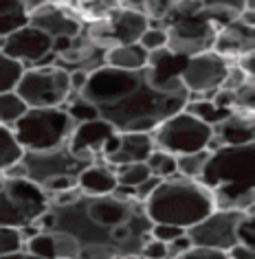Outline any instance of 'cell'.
Returning <instances> with one entry per match:
<instances>
[{
  "instance_id": "e575fe53",
  "label": "cell",
  "mask_w": 255,
  "mask_h": 259,
  "mask_svg": "<svg viewBox=\"0 0 255 259\" xmlns=\"http://www.w3.org/2000/svg\"><path fill=\"white\" fill-rule=\"evenodd\" d=\"M115 176H117V185L119 187H136L141 180H145L150 176V169H148L145 160H136V163L115 167Z\"/></svg>"
},
{
  "instance_id": "7402d4cb",
  "label": "cell",
  "mask_w": 255,
  "mask_h": 259,
  "mask_svg": "<svg viewBox=\"0 0 255 259\" xmlns=\"http://www.w3.org/2000/svg\"><path fill=\"white\" fill-rule=\"evenodd\" d=\"M77 187L86 196H106L117 189V176L115 169L106 165L101 158H97L95 163L84 167L77 176Z\"/></svg>"
},
{
  "instance_id": "7bdbcfd3",
  "label": "cell",
  "mask_w": 255,
  "mask_h": 259,
  "mask_svg": "<svg viewBox=\"0 0 255 259\" xmlns=\"http://www.w3.org/2000/svg\"><path fill=\"white\" fill-rule=\"evenodd\" d=\"M185 233V229H180V226H174V224H163V222H152V229H150V237L159 239V242L167 244L172 242L174 237H178Z\"/></svg>"
},
{
  "instance_id": "4316f807",
  "label": "cell",
  "mask_w": 255,
  "mask_h": 259,
  "mask_svg": "<svg viewBox=\"0 0 255 259\" xmlns=\"http://www.w3.org/2000/svg\"><path fill=\"white\" fill-rule=\"evenodd\" d=\"M183 110H187L189 114H194L196 119H200V121H205L207 125H215V123H220L225 116L231 112V110H227V108H218L211 99H187L185 103V108Z\"/></svg>"
},
{
  "instance_id": "60d3db41",
  "label": "cell",
  "mask_w": 255,
  "mask_h": 259,
  "mask_svg": "<svg viewBox=\"0 0 255 259\" xmlns=\"http://www.w3.org/2000/svg\"><path fill=\"white\" fill-rule=\"evenodd\" d=\"M176 259H229V255H227V250H220V248L192 244L185 252H180Z\"/></svg>"
},
{
  "instance_id": "5bb4252c",
  "label": "cell",
  "mask_w": 255,
  "mask_h": 259,
  "mask_svg": "<svg viewBox=\"0 0 255 259\" xmlns=\"http://www.w3.org/2000/svg\"><path fill=\"white\" fill-rule=\"evenodd\" d=\"M0 49L9 57H14L22 64L24 68L35 66L42 57L53 53V37L47 35L42 29L33 27V24H24V27L11 31L9 35L3 37Z\"/></svg>"
},
{
  "instance_id": "f6af8a7d",
  "label": "cell",
  "mask_w": 255,
  "mask_h": 259,
  "mask_svg": "<svg viewBox=\"0 0 255 259\" xmlns=\"http://www.w3.org/2000/svg\"><path fill=\"white\" fill-rule=\"evenodd\" d=\"M248 79H253V77H248L244 70H242L238 64H229V68H227V75H225V81H222V86L220 88H227V90H235V88H240L244 81Z\"/></svg>"
},
{
  "instance_id": "74e56055",
  "label": "cell",
  "mask_w": 255,
  "mask_h": 259,
  "mask_svg": "<svg viewBox=\"0 0 255 259\" xmlns=\"http://www.w3.org/2000/svg\"><path fill=\"white\" fill-rule=\"evenodd\" d=\"M24 248V237L20 229L14 226H0V255H7V252H16Z\"/></svg>"
},
{
  "instance_id": "4fadbf2b",
  "label": "cell",
  "mask_w": 255,
  "mask_h": 259,
  "mask_svg": "<svg viewBox=\"0 0 255 259\" xmlns=\"http://www.w3.org/2000/svg\"><path fill=\"white\" fill-rule=\"evenodd\" d=\"M246 211L240 209H213L200 222L185 229L192 244L211 246V248L229 250L238 242V224Z\"/></svg>"
},
{
  "instance_id": "6da1fadb",
  "label": "cell",
  "mask_w": 255,
  "mask_h": 259,
  "mask_svg": "<svg viewBox=\"0 0 255 259\" xmlns=\"http://www.w3.org/2000/svg\"><path fill=\"white\" fill-rule=\"evenodd\" d=\"M35 224L40 231H66L82 246L106 244L117 255L141 252L152 229V220L141 200L132 196V187L119 185L106 196L80 193L66 204H49Z\"/></svg>"
},
{
  "instance_id": "cb8c5ba5",
  "label": "cell",
  "mask_w": 255,
  "mask_h": 259,
  "mask_svg": "<svg viewBox=\"0 0 255 259\" xmlns=\"http://www.w3.org/2000/svg\"><path fill=\"white\" fill-rule=\"evenodd\" d=\"M57 3L66 5L75 16H80L82 20H99L106 14H110L113 9L121 7L126 0H57Z\"/></svg>"
},
{
  "instance_id": "bcb514c9",
  "label": "cell",
  "mask_w": 255,
  "mask_h": 259,
  "mask_svg": "<svg viewBox=\"0 0 255 259\" xmlns=\"http://www.w3.org/2000/svg\"><path fill=\"white\" fill-rule=\"evenodd\" d=\"M161 180H163V178L152 176V174H150L145 180H141V183L136 185V187H132V196H134L136 200H141V202H145V200L150 198V193H152L156 187H159Z\"/></svg>"
},
{
  "instance_id": "d590c367",
  "label": "cell",
  "mask_w": 255,
  "mask_h": 259,
  "mask_svg": "<svg viewBox=\"0 0 255 259\" xmlns=\"http://www.w3.org/2000/svg\"><path fill=\"white\" fill-rule=\"evenodd\" d=\"M24 250L33 252L42 259H55V244H53V233L51 231H38L35 235L24 239Z\"/></svg>"
},
{
  "instance_id": "c3c4849f",
  "label": "cell",
  "mask_w": 255,
  "mask_h": 259,
  "mask_svg": "<svg viewBox=\"0 0 255 259\" xmlns=\"http://www.w3.org/2000/svg\"><path fill=\"white\" fill-rule=\"evenodd\" d=\"M189 246H192V239H189V235L187 233H183V235H178V237H174L172 242H167L165 244V248H167V257H172V259H176L180 255V252H185Z\"/></svg>"
},
{
  "instance_id": "83f0119b",
  "label": "cell",
  "mask_w": 255,
  "mask_h": 259,
  "mask_svg": "<svg viewBox=\"0 0 255 259\" xmlns=\"http://www.w3.org/2000/svg\"><path fill=\"white\" fill-rule=\"evenodd\" d=\"M207 158H209V150L178 154V156H176V171L185 178L198 180L202 169H205V165H207Z\"/></svg>"
},
{
  "instance_id": "52a82bcc",
  "label": "cell",
  "mask_w": 255,
  "mask_h": 259,
  "mask_svg": "<svg viewBox=\"0 0 255 259\" xmlns=\"http://www.w3.org/2000/svg\"><path fill=\"white\" fill-rule=\"evenodd\" d=\"M49 209V193L29 178H5L0 187V226L33 224Z\"/></svg>"
},
{
  "instance_id": "1f68e13d",
  "label": "cell",
  "mask_w": 255,
  "mask_h": 259,
  "mask_svg": "<svg viewBox=\"0 0 255 259\" xmlns=\"http://www.w3.org/2000/svg\"><path fill=\"white\" fill-rule=\"evenodd\" d=\"M145 165L152 176H159V178H169L174 176L176 171V156L174 154H169L165 150H161V147H154L152 152H150V156L145 158Z\"/></svg>"
},
{
  "instance_id": "9a60e30c",
  "label": "cell",
  "mask_w": 255,
  "mask_h": 259,
  "mask_svg": "<svg viewBox=\"0 0 255 259\" xmlns=\"http://www.w3.org/2000/svg\"><path fill=\"white\" fill-rule=\"evenodd\" d=\"M152 150H154V141L150 132H115L108 139L99 158L115 169L119 165L145 160Z\"/></svg>"
},
{
  "instance_id": "11a10c76",
  "label": "cell",
  "mask_w": 255,
  "mask_h": 259,
  "mask_svg": "<svg viewBox=\"0 0 255 259\" xmlns=\"http://www.w3.org/2000/svg\"><path fill=\"white\" fill-rule=\"evenodd\" d=\"M246 3V9H255V0H244Z\"/></svg>"
},
{
  "instance_id": "b9f144b4",
  "label": "cell",
  "mask_w": 255,
  "mask_h": 259,
  "mask_svg": "<svg viewBox=\"0 0 255 259\" xmlns=\"http://www.w3.org/2000/svg\"><path fill=\"white\" fill-rule=\"evenodd\" d=\"M238 242L253 246L255 248V215H253V206H248L244 218L240 220L238 224Z\"/></svg>"
},
{
  "instance_id": "30bf717a",
  "label": "cell",
  "mask_w": 255,
  "mask_h": 259,
  "mask_svg": "<svg viewBox=\"0 0 255 259\" xmlns=\"http://www.w3.org/2000/svg\"><path fill=\"white\" fill-rule=\"evenodd\" d=\"M22 165L27 169V178L38 185H44L53 178H75L80 176L84 167L95 163V158L80 156L64 143L53 150H42V152H24L22 154Z\"/></svg>"
},
{
  "instance_id": "f5cc1de1",
  "label": "cell",
  "mask_w": 255,
  "mask_h": 259,
  "mask_svg": "<svg viewBox=\"0 0 255 259\" xmlns=\"http://www.w3.org/2000/svg\"><path fill=\"white\" fill-rule=\"evenodd\" d=\"M0 259H42V257H38L33 255V252H29V250H16V252H7V255H0Z\"/></svg>"
},
{
  "instance_id": "484cf974",
  "label": "cell",
  "mask_w": 255,
  "mask_h": 259,
  "mask_svg": "<svg viewBox=\"0 0 255 259\" xmlns=\"http://www.w3.org/2000/svg\"><path fill=\"white\" fill-rule=\"evenodd\" d=\"M205 14L215 22V27H222V24L240 18V14L246 9L244 0H200Z\"/></svg>"
},
{
  "instance_id": "816d5d0a",
  "label": "cell",
  "mask_w": 255,
  "mask_h": 259,
  "mask_svg": "<svg viewBox=\"0 0 255 259\" xmlns=\"http://www.w3.org/2000/svg\"><path fill=\"white\" fill-rule=\"evenodd\" d=\"M68 77H70V93H80L88 79V73L77 68V70H68Z\"/></svg>"
},
{
  "instance_id": "7a4b0ae2",
  "label": "cell",
  "mask_w": 255,
  "mask_h": 259,
  "mask_svg": "<svg viewBox=\"0 0 255 259\" xmlns=\"http://www.w3.org/2000/svg\"><path fill=\"white\" fill-rule=\"evenodd\" d=\"M80 93L117 132H152L161 121L185 108L189 99L187 90L163 93L154 88L145 68L123 70L108 64L90 70Z\"/></svg>"
},
{
  "instance_id": "f907efd6",
  "label": "cell",
  "mask_w": 255,
  "mask_h": 259,
  "mask_svg": "<svg viewBox=\"0 0 255 259\" xmlns=\"http://www.w3.org/2000/svg\"><path fill=\"white\" fill-rule=\"evenodd\" d=\"M233 64H238V66L244 70L248 77H253V75H255V55H253V51H248V53L240 55V57H235Z\"/></svg>"
},
{
  "instance_id": "f35d334b",
  "label": "cell",
  "mask_w": 255,
  "mask_h": 259,
  "mask_svg": "<svg viewBox=\"0 0 255 259\" xmlns=\"http://www.w3.org/2000/svg\"><path fill=\"white\" fill-rule=\"evenodd\" d=\"M136 42H139L141 47L150 53V51H156V49L165 47V44H167V33H165V29H163L161 24H150Z\"/></svg>"
},
{
  "instance_id": "603a6c76",
  "label": "cell",
  "mask_w": 255,
  "mask_h": 259,
  "mask_svg": "<svg viewBox=\"0 0 255 259\" xmlns=\"http://www.w3.org/2000/svg\"><path fill=\"white\" fill-rule=\"evenodd\" d=\"M103 64L115 68H123V70H141L148 66V51L139 42L115 44V47L106 49Z\"/></svg>"
},
{
  "instance_id": "ac0fdd59",
  "label": "cell",
  "mask_w": 255,
  "mask_h": 259,
  "mask_svg": "<svg viewBox=\"0 0 255 259\" xmlns=\"http://www.w3.org/2000/svg\"><path fill=\"white\" fill-rule=\"evenodd\" d=\"M115 132L117 130L110 125L108 121H103L101 116H97V119L77 123V125L73 127V132H70L66 143L75 154L97 160L101 156V152H103V147H106L108 139L113 137Z\"/></svg>"
},
{
  "instance_id": "db71d44e",
  "label": "cell",
  "mask_w": 255,
  "mask_h": 259,
  "mask_svg": "<svg viewBox=\"0 0 255 259\" xmlns=\"http://www.w3.org/2000/svg\"><path fill=\"white\" fill-rule=\"evenodd\" d=\"M113 259H145V257L139 255V252H134V255H115Z\"/></svg>"
},
{
  "instance_id": "f546056e",
  "label": "cell",
  "mask_w": 255,
  "mask_h": 259,
  "mask_svg": "<svg viewBox=\"0 0 255 259\" xmlns=\"http://www.w3.org/2000/svg\"><path fill=\"white\" fill-rule=\"evenodd\" d=\"M24 112H27V103L20 99V95L16 90L0 93V123L3 125L11 127Z\"/></svg>"
},
{
  "instance_id": "d6986e66",
  "label": "cell",
  "mask_w": 255,
  "mask_h": 259,
  "mask_svg": "<svg viewBox=\"0 0 255 259\" xmlns=\"http://www.w3.org/2000/svg\"><path fill=\"white\" fill-rule=\"evenodd\" d=\"M103 55H106V49L99 47L97 42H93L90 37L84 33L70 37L68 47L62 51V53H55V66H60L64 70H90L103 66Z\"/></svg>"
},
{
  "instance_id": "8fae6325",
  "label": "cell",
  "mask_w": 255,
  "mask_h": 259,
  "mask_svg": "<svg viewBox=\"0 0 255 259\" xmlns=\"http://www.w3.org/2000/svg\"><path fill=\"white\" fill-rule=\"evenodd\" d=\"M148 27H150L148 16H143L141 11H136L132 7L121 5V7L113 9L110 14L99 18V20H93L84 33L93 42L99 44V47L110 49L115 44L136 42Z\"/></svg>"
},
{
  "instance_id": "5b68a950",
  "label": "cell",
  "mask_w": 255,
  "mask_h": 259,
  "mask_svg": "<svg viewBox=\"0 0 255 259\" xmlns=\"http://www.w3.org/2000/svg\"><path fill=\"white\" fill-rule=\"evenodd\" d=\"M167 33L165 47L176 55H196L213 47L215 22L205 14L200 0H176L169 14L161 20Z\"/></svg>"
},
{
  "instance_id": "8992f818",
  "label": "cell",
  "mask_w": 255,
  "mask_h": 259,
  "mask_svg": "<svg viewBox=\"0 0 255 259\" xmlns=\"http://www.w3.org/2000/svg\"><path fill=\"white\" fill-rule=\"evenodd\" d=\"M75 121L62 106L57 108H27L11 130L24 152L53 150L68 141Z\"/></svg>"
},
{
  "instance_id": "3957f363",
  "label": "cell",
  "mask_w": 255,
  "mask_h": 259,
  "mask_svg": "<svg viewBox=\"0 0 255 259\" xmlns=\"http://www.w3.org/2000/svg\"><path fill=\"white\" fill-rule=\"evenodd\" d=\"M255 143L220 145L209 150L207 165L200 183L211 189L215 209H240L255 206V174H253Z\"/></svg>"
},
{
  "instance_id": "ba28073f",
  "label": "cell",
  "mask_w": 255,
  "mask_h": 259,
  "mask_svg": "<svg viewBox=\"0 0 255 259\" xmlns=\"http://www.w3.org/2000/svg\"><path fill=\"white\" fill-rule=\"evenodd\" d=\"M150 134H152L154 147H161V150L178 156V154L187 152L207 150L209 141L213 137V127L196 119L187 110H178L165 121H161Z\"/></svg>"
},
{
  "instance_id": "f1b7e54d",
  "label": "cell",
  "mask_w": 255,
  "mask_h": 259,
  "mask_svg": "<svg viewBox=\"0 0 255 259\" xmlns=\"http://www.w3.org/2000/svg\"><path fill=\"white\" fill-rule=\"evenodd\" d=\"M22 154H24V150L16 141L14 130L0 123V169L18 163V160L22 158Z\"/></svg>"
},
{
  "instance_id": "d6a6232c",
  "label": "cell",
  "mask_w": 255,
  "mask_h": 259,
  "mask_svg": "<svg viewBox=\"0 0 255 259\" xmlns=\"http://www.w3.org/2000/svg\"><path fill=\"white\" fill-rule=\"evenodd\" d=\"M24 66L14 57H9L0 49V93H7V90H14L18 79L22 77Z\"/></svg>"
},
{
  "instance_id": "4dcf8cb0",
  "label": "cell",
  "mask_w": 255,
  "mask_h": 259,
  "mask_svg": "<svg viewBox=\"0 0 255 259\" xmlns=\"http://www.w3.org/2000/svg\"><path fill=\"white\" fill-rule=\"evenodd\" d=\"M62 108L66 110L68 116L75 121V125L77 123H84V121H90V119H97V116H99L97 108L93 106V101H88L82 93H70Z\"/></svg>"
},
{
  "instance_id": "44dd1931",
  "label": "cell",
  "mask_w": 255,
  "mask_h": 259,
  "mask_svg": "<svg viewBox=\"0 0 255 259\" xmlns=\"http://www.w3.org/2000/svg\"><path fill=\"white\" fill-rule=\"evenodd\" d=\"M255 139V121L253 112L244 110H231L220 123L213 125V137L209 141L207 150H215L220 145H244L253 143Z\"/></svg>"
},
{
  "instance_id": "7dc6e473",
  "label": "cell",
  "mask_w": 255,
  "mask_h": 259,
  "mask_svg": "<svg viewBox=\"0 0 255 259\" xmlns=\"http://www.w3.org/2000/svg\"><path fill=\"white\" fill-rule=\"evenodd\" d=\"M139 255H143L145 259H163V257H167V248H165V244H163V242L150 237L148 242L143 244V248H141Z\"/></svg>"
},
{
  "instance_id": "836d02e7",
  "label": "cell",
  "mask_w": 255,
  "mask_h": 259,
  "mask_svg": "<svg viewBox=\"0 0 255 259\" xmlns=\"http://www.w3.org/2000/svg\"><path fill=\"white\" fill-rule=\"evenodd\" d=\"M176 0H126V7H132L136 11H141L143 16H148V20L161 22L163 18L169 14V9L174 7Z\"/></svg>"
},
{
  "instance_id": "ffe728a7",
  "label": "cell",
  "mask_w": 255,
  "mask_h": 259,
  "mask_svg": "<svg viewBox=\"0 0 255 259\" xmlns=\"http://www.w3.org/2000/svg\"><path fill=\"white\" fill-rule=\"evenodd\" d=\"M253 47H255V27L244 22L242 18H235V20L222 24L215 31L211 49L222 57H227L229 62H233L235 57L253 51Z\"/></svg>"
},
{
  "instance_id": "ab89813d",
  "label": "cell",
  "mask_w": 255,
  "mask_h": 259,
  "mask_svg": "<svg viewBox=\"0 0 255 259\" xmlns=\"http://www.w3.org/2000/svg\"><path fill=\"white\" fill-rule=\"evenodd\" d=\"M253 103H255V86H253V79H248L240 88L233 90V110L253 112Z\"/></svg>"
},
{
  "instance_id": "ee69618b",
  "label": "cell",
  "mask_w": 255,
  "mask_h": 259,
  "mask_svg": "<svg viewBox=\"0 0 255 259\" xmlns=\"http://www.w3.org/2000/svg\"><path fill=\"white\" fill-rule=\"evenodd\" d=\"M115 255H117V250L106 244H84L80 248L77 259H113Z\"/></svg>"
},
{
  "instance_id": "9f6ffc18",
  "label": "cell",
  "mask_w": 255,
  "mask_h": 259,
  "mask_svg": "<svg viewBox=\"0 0 255 259\" xmlns=\"http://www.w3.org/2000/svg\"><path fill=\"white\" fill-rule=\"evenodd\" d=\"M3 183H5V174H3V169H0V187H3Z\"/></svg>"
},
{
  "instance_id": "7c38bea8",
  "label": "cell",
  "mask_w": 255,
  "mask_h": 259,
  "mask_svg": "<svg viewBox=\"0 0 255 259\" xmlns=\"http://www.w3.org/2000/svg\"><path fill=\"white\" fill-rule=\"evenodd\" d=\"M229 64L231 62L213 49L189 55L180 70V79L189 93V99H211V95L225 81Z\"/></svg>"
},
{
  "instance_id": "2e32d148",
  "label": "cell",
  "mask_w": 255,
  "mask_h": 259,
  "mask_svg": "<svg viewBox=\"0 0 255 259\" xmlns=\"http://www.w3.org/2000/svg\"><path fill=\"white\" fill-rule=\"evenodd\" d=\"M29 24L42 29L47 35L55 37H75L84 31V20L75 16L66 5L57 3V0H49L47 5L33 9L29 14Z\"/></svg>"
},
{
  "instance_id": "681fc988",
  "label": "cell",
  "mask_w": 255,
  "mask_h": 259,
  "mask_svg": "<svg viewBox=\"0 0 255 259\" xmlns=\"http://www.w3.org/2000/svg\"><path fill=\"white\" fill-rule=\"evenodd\" d=\"M227 255H229V259H255V248L253 246L235 242L231 248L227 250Z\"/></svg>"
},
{
  "instance_id": "277c9868",
  "label": "cell",
  "mask_w": 255,
  "mask_h": 259,
  "mask_svg": "<svg viewBox=\"0 0 255 259\" xmlns=\"http://www.w3.org/2000/svg\"><path fill=\"white\" fill-rule=\"evenodd\" d=\"M143 209L152 222L189 229L215 209V198L200 180L174 174L161 180L143 202Z\"/></svg>"
},
{
  "instance_id": "d4e9b609",
  "label": "cell",
  "mask_w": 255,
  "mask_h": 259,
  "mask_svg": "<svg viewBox=\"0 0 255 259\" xmlns=\"http://www.w3.org/2000/svg\"><path fill=\"white\" fill-rule=\"evenodd\" d=\"M29 22V9L24 0H0V42L11 31Z\"/></svg>"
},
{
  "instance_id": "9c48e42d",
  "label": "cell",
  "mask_w": 255,
  "mask_h": 259,
  "mask_svg": "<svg viewBox=\"0 0 255 259\" xmlns=\"http://www.w3.org/2000/svg\"><path fill=\"white\" fill-rule=\"evenodd\" d=\"M14 90L27 103V108H57L64 106L70 95V77L68 70L55 64L31 66L24 68Z\"/></svg>"
},
{
  "instance_id": "8d00e7d4",
  "label": "cell",
  "mask_w": 255,
  "mask_h": 259,
  "mask_svg": "<svg viewBox=\"0 0 255 259\" xmlns=\"http://www.w3.org/2000/svg\"><path fill=\"white\" fill-rule=\"evenodd\" d=\"M53 233V244H55V257L62 259H77L80 255L82 244L77 242V237H73L66 231H51Z\"/></svg>"
},
{
  "instance_id": "e0dca14e",
  "label": "cell",
  "mask_w": 255,
  "mask_h": 259,
  "mask_svg": "<svg viewBox=\"0 0 255 259\" xmlns=\"http://www.w3.org/2000/svg\"><path fill=\"white\" fill-rule=\"evenodd\" d=\"M185 55H176L167 47L150 51L148 53V79L154 88L163 90V93H178V90H187L183 86L180 70L185 66Z\"/></svg>"
}]
</instances>
